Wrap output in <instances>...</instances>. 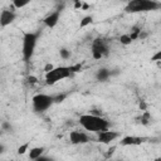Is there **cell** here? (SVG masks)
<instances>
[{"label": "cell", "mask_w": 161, "mask_h": 161, "mask_svg": "<svg viewBox=\"0 0 161 161\" xmlns=\"http://www.w3.org/2000/svg\"><path fill=\"white\" fill-rule=\"evenodd\" d=\"M79 123L80 126L86 130V131H89V132H93V133H99L102 131H107L109 130V122L103 118L102 116H98L96 113H86V114H82L79 117Z\"/></svg>", "instance_id": "obj_1"}, {"label": "cell", "mask_w": 161, "mask_h": 161, "mask_svg": "<svg viewBox=\"0 0 161 161\" xmlns=\"http://www.w3.org/2000/svg\"><path fill=\"white\" fill-rule=\"evenodd\" d=\"M161 8V4L153 0H132L127 3L125 6L126 13H145V11H153Z\"/></svg>", "instance_id": "obj_2"}, {"label": "cell", "mask_w": 161, "mask_h": 161, "mask_svg": "<svg viewBox=\"0 0 161 161\" xmlns=\"http://www.w3.org/2000/svg\"><path fill=\"white\" fill-rule=\"evenodd\" d=\"M38 42V35L31 31H26L23 34V40H21V53H23V59L25 62H29L34 54L35 47Z\"/></svg>", "instance_id": "obj_3"}, {"label": "cell", "mask_w": 161, "mask_h": 161, "mask_svg": "<svg viewBox=\"0 0 161 161\" xmlns=\"http://www.w3.org/2000/svg\"><path fill=\"white\" fill-rule=\"evenodd\" d=\"M73 75L70 65H60V67H54V69H52L50 72L45 73V83L49 86H53L55 83H58L59 80L70 78Z\"/></svg>", "instance_id": "obj_4"}, {"label": "cell", "mask_w": 161, "mask_h": 161, "mask_svg": "<svg viewBox=\"0 0 161 161\" xmlns=\"http://www.w3.org/2000/svg\"><path fill=\"white\" fill-rule=\"evenodd\" d=\"M31 104H33V109L38 113L45 112L47 109H49L53 104H54V97L45 94V93H38L31 98Z\"/></svg>", "instance_id": "obj_5"}, {"label": "cell", "mask_w": 161, "mask_h": 161, "mask_svg": "<svg viewBox=\"0 0 161 161\" xmlns=\"http://www.w3.org/2000/svg\"><path fill=\"white\" fill-rule=\"evenodd\" d=\"M91 53H92V58L96 59V60H98V59H101L102 57H104V55L108 53V48H107L106 43H104L102 39L97 38V39H94L93 43H92Z\"/></svg>", "instance_id": "obj_6"}, {"label": "cell", "mask_w": 161, "mask_h": 161, "mask_svg": "<svg viewBox=\"0 0 161 161\" xmlns=\"http://www.w3.org/2000/svg\"><path fill=\"white\" fill-rule=\"evenodd\" d=\"M69 141L72 145H84L89 142V136L83 131L74 130L69 133Z\"/></svg>", "instance_id": "obj_7"}, {"label": "cell", "mask_w": 161, "mask_h": 161, "mask_svg": "<svg viewBox=\"0 0 161 161\" xmlns=\"http://www.w3.org/2000/svg\"><path fill=\"white\" fill-rule=\"evenodd\" d=\"M119 136L118 132L112 131V130H107V131H102L99 133H97V141L103 143V145H109L111 142H113L117 137Z\"/></svg>", "instance_id": "obj_8"}, {"label": "cell", "mask_w": 161, "mask_h": 161, "mask_svg": "<svg viewBox=\"0 0 161 161\" xmlns=\"http://www.w3.org/2000/svg\"><path fill=\"white\" fill-rule=\"evenodd\" d=\"M16 18V14L14 10H10V9H4L1 10L0 13V25L1 28H5L8 25H10Z\"/></svg>", "instance_id": "obj_9"}, {"label": "cell", "mask_w": 161, "mask_h": 161, "mask_svg": "<svg viewBox=\"0 0 161 161\" xmlns=\"http://www.w3.org/2000/svg\"><path fill=\"white\" fill-rule=\"evenodd\" d=\"M145 142L143 137H138V136H125L121 138L119 145L121 146H138L141 143Z\"/></svg>", "instance_id": "obj_10"}, {"label": "cell", "mask_w": 161, "mask_h": 161, "mask_svg": "<svg viewBox=\"0 0 161 161\" xmlns=\"http://www.w3.org/2000/svg\"><path fill=\"white\" fill-rule=\"evenodd\" d=\"M59 16H60V10H54V11H52V13H49L45 18H44V24H45V26H48V28H54L57 24H58V21H59Z\"/></svg>", "instance_id": "obj_11"}, {"label": "cell", "mask_w": 161, "mask_h": 161, "mask_svg": "<svg viewBox=\"0 0 161 161\" xmlns=\"http://www.w3.org/2000/svg\"><path fill=\"white\" fill-rule=\"evenodd\" d=\"M112 75V72L107 68H99L96 73V79L99 80V82H106L108 80V78Z\"/></svg>", "instance_id": "obj_12"}, {"label": "cell", "mask_w": 161, "mask_h": 161, "mask_svg": "<svg viewBox=\"0 0 161 161\" xmlns=\"http://www.w3.org/2000/svg\"><path fill=\"white\" fill-rule=\"evenodd\" d=\"M43 153H44V147H39V146H38V147H31V148L28 151V157H29L30 160L35 161L36 158L42 157Z\"/></svg>", "instance_id": "obj_13"}, {"label": "cell", "mask_w": 161, "mask_h": 161, "mask_svg": "<svg viewBox=\"0 0 161 161\" xmlns=\"http://www.w3.org/2000/svg\"><path fill=\"white\" fill-rule=\"evenodd\" d=\"M140 119H141V125L147 126V125L151 122V114H150V112H148V111H145V112L141 114Z\"/></svg>", "instance_id": "obj_14"}, {"label": "cell", "mask_w": 161, "mask_h": 161, "mask_svg": "<svg viewBox=\"0 0 161 161\" xmlns=\"http://www.w3.org/2000/svg\"><path fill=\"white\" fill-rule=\"evenodd\" d=\"M132 42H133V40H132V38L130 36V34H122V35L119 36V43H121L122 45H130Z\"/></svg>", "instance_id": "obj_15"}, {"label": "cell", "mask_w": 161, "mask_h": 161, "mask_svg": "<svg viewBox=\"0 0 161 161\" xmlns=\"http://www.w3.org/2000/svg\"><path fill=\"white\" fill-rule=\"evenodd\" d=\"M29 0H14L13 1V6L15 8V9H21V8H24V6H26V5H29Z\"/></svg>", "instance_id": "obj_16"}, {"label": "cell", "mask_w": 161, "mask_h": 161, "mask_svg": "<svg viewBox=\"0 0 161 161\" xmlns=\"http://www.w3.org/2000/svg\"><path fill=\"white\" fill-rule=\"evenodd\" d=\"M92 21H93V18H92L91 15H87V16H84V18L80 20L79 26H80V28H84V26H87V25L92 24Z\"/></svg>", "instance_id": "obj_17"}, {"label": "cell", "mask_w": 161, "mask_h": 161, "mask_svg": "<svg viewBox=\"0 0 161 161\" xmlns=\"http://www.w3.org/2000/svg\"><path fill=\"white\" fill-rule=\"evenodd\" d=\"M53 97H54V103H60L67 98V94L62 93V94H57V96H53Z\"/></svg>", "instance_id": "obj_18"}, {"label": "cell", "mask_w": 161, "mask_h": 161, "mask_svg": "<svg viewBox=\"0 0 161 161\" xmlns=\"http://www.w3.org/2000/svg\"><path fill=\"white\" fill-rule=\"evenodd\" d=\"M26 151H29V143H28V142L24 143V145H21V146L18 148V153H19V155H24Z\"/></svg>", "instance_id": "obj_19"}, {"label": "cell", "mask_w": 161, "mask_h": 161, "mask_svg": "<svg viewBox=\"0 0 161 161\" xmlns=\"http://www.w3.org/2000/svg\"><path fill=\"white\" fill-rule=\"evenodd\" d=\"M59 53H60V57H62L63 59H68V58H70V52H69L68 49H65V48H62Z\"/></svg>", "instance_id": "obj_20"}, {"label": "cell", "mask_w": 161, "mask_h": 161, "mask_svg": "<svg viewBox=\"0 0 161 161\" xmlns=\"http://www.w3.org/2000/svg\"><path fill=\"white\" fill-rule=\"evenodd\" d=\"M152 62H160L161 63V50H157L152 57H151Z\"/></svg>", "instance_id": "obj_21"}, {"label": "cell", "mask_w": 161, "mask_h": 161, "mask_svg": "<svg viewBox=\"0 0 161 161\" xmlns=\"http://www.w3.org/2000/svg\"><path fill=\"white\" fill-rule=\"evenodd\" d=\"M35 161H54V158H52V157H49V156H45V155H43L42 157L36 158Z\"/></svg>", "instance_id": "obj_22"}, {"label": "cell", "mask_w": 161, "mask_h": 161, "mask_svg": "<svg viewBox=\"0 0 161 161\" xmlns=\"http://www.w3.org/2000/svg\"><path fill=\"white\" fill-rule=\"evenodd\" d=\"M140 109H141V111H143V112H145V111H147V104H146V102H145V101H141V102H140Z\"/></svg>", "instance_id": "obj_23"}, {"label": "cell", "mask_w": 161, "mask_h": 161, "mask_svg": "<svg viewBox=\"0 0 161 161\" xmlns=\"http://www.w3.org/2000/svg\"><path fill=\"white\" fill-rule=\"evenodd\" d=\"M52 69H54V65H53V64H47V65L44 67V70H45V73L50 72Z\"/></svg>", "instance_id": "obj_24"}, {"label": "cell", "mask_w": 161, "mask_h": 161, "mask_svg": "<svg viewBox=\"0 0 161 161\" xmlns=\"http://www.w3.org/2000/svg\"><path fill=\"white\" fill-rule=\"evenodd\" d=\"M28 80H29V83L34 84V83H36V77H33V75H30V77L28 78Z\"/></svg>", "instance_id": "obj_25"}, {"label": "cell", "mask_w": 161, "mask_h": 161, "mask_svg": "<svg viewBox=\"0 0 161 161\" xmlns=\"http://www.w3.org/2000/svg\"><path fill=\"white\" fill-rule=\"evenodd\" d=\"M114 150H116V147H112V148H109V150H108V153H107V157H109V155H112Z\"/></svg>", "instance_id": "obj_26"}, {"label": "cell", "mask_w": 161, "mask_h": 161, "mask_svg": "<svg viewBox=\"0 0 161 161\" xmlns=\"http://www.w3.org/2000/svg\"><path fill=\"white\" fill-rule=\"evenodd\" d=\"M153 161H161V157H157V158H155Z\"/></svg>", "instance_id": "obj_27"}]
</instances>
